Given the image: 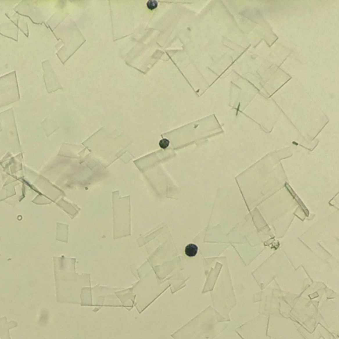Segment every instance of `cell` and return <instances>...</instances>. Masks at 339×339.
<instances>
[{
    "instance_id": "obj_1",
    "label": "cell",
    "mask_w": 339,
    "mask_h": 339,
    "mask_svg": "<svg viewBox=\"0 0 339 339\" xmlns=\"http://www.w3.org/2000/svg\"><path fill=\"white\" fill-rule=\"evenodd\" d=\"M198 251V247L194 244H189L186 246L185 253L188 257H193L197 254Z\"/></svg>"
},
{
    "instance_id": "obj_3",
    "label": "cell",
    "mask_w": 339,
    "mask_h": 339,
    "mask_svg": "<svg viewBox=\"0 0 339 339\" xmlns=\"http://www.w3.org/2000/svg\"><path fill=\"white\" fill-rule=\"evenodd\" d=\"M170 144V141L166 139H163L159 142V146L162 149H166Z\"/></svg>"
},
{
    "instance_id": "obj_2",
    "label": "cell",
    "mask_w": 339,
    "mask_h": 339,
    "mask_svg": "<svg viewBox=\"0 0 339 339\" xmlns=\"http://www.w3.org/2000/svg\"><path fill=\"white\" fill-rule=\"evenodd\" d=\"M146 6L150 10H154L158 7V2L155 0H149L146 3Z\"/></svg>"
}]
</instances>
